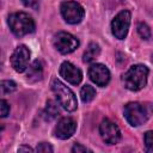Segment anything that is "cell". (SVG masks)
Masks as SVG:
<instances>
[{
	"mask_svg": "<svg viewBox=\"0 0 153 153\" xmlns=\"http://www.w3.org/2000/svg\"><path fill=\"white\" fill-rule=\"evenodd\" d=\"M153 112V108L149 104L140 102H131L124 106V117L133 127H139L147 122Z\"/></svg>",
	"mask_w": 153,
	"mask_h": 153,
	"instance_id": "1",
	"label": "cell"
},
{
	"mask_svg": "<svg viewBox=\"0 0 153 153\" xmlns=\"http://www.w3.org/2000/svg\"><path fill=\"white\" fill-rule=\"evenodd\" d=\"M17 88V84L13 80H2L1 81V91L2 93H11Z\"/></svg>",
	"mask_w": 153,
	"mask_h": 153,
	"instance_id": "18",
	"label": "cell"
},
{
	"mask_svg": "<svg viewBox=\"0 0 153 153\" xmlns=\"http://www.w3.org/2000/svg\"><path fill=\"white\" fill-rule=\"evenodd\" d=\"M23 5L29 7V8H32V10H37L38 8V0H22Z\"/></svg>",
	"mask_w": 153,
	"mask_h": 153,
	"instance_id": "22",
	"label": "cell"
},
{
	"mask_svg": "<svg viewBox=\"0 0 153 153\" xmlns=\"http://www.w3.org/2000/svg\"><path fill=\"white\" fill-rule=\"evenodd\" d=\"M7 22L11 31L17 37H23L35 31V22L31 16L25 12H16L10 14Z\"/></svg>",
	"mask_w": 153,
	"mask_h": 153,
	"instance_id": "3",
	"label": "cell"
},
{
	"mask_svg": "<svg viewBox=\"0 0 153 153\" xmlns=\"http://www.w3.org/2000/svg\"><path fill=\"white\" fill-rule=\"evenodd\" d=\"M99 134L108 145H115L121 140V130L115 122L109 118L102 121L99 126Z\"/></svg>",
	"mask_w": 153,
	"mask_h": 153,
	"instance_id": "9",
	"label": "cell"
},
{
	"mask_svg": "<svg viewBox=\"0 0 153 153\" xmlns=\"http://www.w3.org/2000/svg\"><path fill=\"white\" fill-rule=\"evenodd\" d=\"M143 141H145L146 149L148 152H153V130H148L145 133Z\"/></svg>",
	"mask_w": 153,
	"mask_h": 153,
	"instance_id": "19",
	"label": "cell"
},
{
	"mask_svg": "<svg viewBox=\"0 0 153 153\" xmlns=\"http://www.w3.org/2000/svg\"><path fill=\"white\" fill-rule=\"evenodd\" d=\"M59 114H60V109H59V106H57V103H55L54 100H48V102H47V106H45L44 112H43L45 120H47V121H51V120H54Z\"/></svg>",
	"mask_w": 153,
	"mask_h": 153,
	"instance_id": "15",
	"label": "cell"
},
{
	"mask_svg": "<svg viewBox=\"0 0 153 153\" xmlns=\"http://www.w3.org/2000/svg\"><path fill=\"white\" fill-rule=\"evenodd\" d=\"M23 151H25V152H32L33 149L31 147H29V146H22V147L18 148V152H23Z\"/></svg>",
	"mask_w": 153,
	"mask_h": 153,
	"instance_id": "24",
	"label": "cell"
},
{
	"mask_svg": "<svg viewBox=\"0 0 153 153\" xmlns=\"http://www.w3.org/2000/svg\"><path fill=\"white\" fill-rule=\"evenodd\" d=\"M88 149L86 148V147H84V146H81V145H79V143H75L73 147H72V152L73 153H79V152H87Z\"/></svg>",
	"mask_w": 153,
	"mask_h": 153,
	"instance_id": "23",
	"label": "cell"
},
{
	"mask_svg": "<svg viewBox=\"0 0 153 153\" xmlns=\"http://www.w3.org/2000/svg\"><path fill=\"white\" fill-rule=\"evenodd\" d=\"M61 14L63 17V19L68 23V24H79L84 16H85V10L84 7L76 2V1H65L61 4Z\"/></svg>",
	"mask_w": 153,
	"mask_h": 153,
	"instance_id": "5",
	"label": "cell"
},
{
	"mask_svg": "<svg viewBox=\"0 0 153 153\" xmlns=\"http://www.w3.org/2000/svg\"><path fill=\"white\" fill-rule=\"evenodd\" d=\"M42 75H43V67H42V63L41 61L36 60L33 61L29 68H27V73H26V78L29 81H38L42 79Z\"/></svg>",
	"mask_w": 153,
	"mask_h": 153,
	"instance_id": "13",
	"label": "cell"
},
{
	"mask_svg": "<svg viewBox=\"0 0 153 153\" xmlns=\"http://www.w3.org/2000/svg\"><path fill=\"white\" fill-rule=\"evenodd\" d=\"M88 76L97 86H106L110 81V71L103 63H92L88 68Z\"/></svg>",
	"mask_w": 153,
	"mask_h": 153,
	"instance_id": "10",
	"label": "cell"
},
{
	"mask_svg": "<svg viewBox=\"0 0 153 153\" xmlns=\"http://www.w3.org/2000/svg\"><path fill=\"white\" fill-rule=\"evenodd\" d=\"M76 129V122L72 117H62L59 120L57 124L55 126L54 134L57 139L66 140L69 139Z\"/></svg>",
	"mask_w": 153,
	"mask_h": 153,
	"instance_id": "11",
	"label": "cell"
},
{
	"mask_svg": "<svg viewBox=\"0 0 153 153\" xmlns=\"http://www.w3.org/2000/svg\"><path fill=\"white\" fill-rule=\"evenodd\" d=\"M30 56H31V53L26 45L24 44L18 45L11 55V65L13 69L18 73H23L25 69H27Z\"/></svg>",
	"mask_w": 153,
	"mask_h": 153,
	"instance_id": "8",
	"label": "cell"
},
{
	"mask_svg": "<svg viewBox=\"0 0 153 153\" xmlns=\"http://www.w3.org/2000/svg\"><path fill=\"white\" fill-rule=\"evenodd\" d=\"M53 44L61 54H69L79 47V41L72 33L60 31L54 36Z\"/></svg>",
	"mask_w": 153,
	"mask_h": 153,
	"instance_id": "7",
	"label": "cell"
},
{
	"mask_svg": "<svg viewBox=\"0 0 153 153\" xmlns=\"http://www.w3.org/2000/svg\"><path fill=\"white\" fill-rule=\"evenodd\" d=\"M131 14L128 10L118 12L111 22V32L118 39H124L127 37L129 26H130Z\"/></svg>",
	"mask_w": 153,
	"mask_h": 153,
	"instance_id": "6",
	"label": "cell"
},
{
	"mask_svg": "<svg viewBox=\"0 0 153 153\" xmlns=\"http://www.w3.org/2000/svg\"><path fill=\"white\" fill-rule=\"evenodd\" d=\"M96 96V90L91 85H84L80 90V97L84 103H90Z\"/></svg>",
	"mask_w": 153,
	"mask_h": 153,
	"instance_id": "16",
	"label": "cell"
},
{
	"mask_svg": "<svg viewBox=\"0 0 153 153\" xmlns=\"http://www.w3.org/2000/svg\"><path fill=\"white\" fill-rule=\"evenodd\" d=\"M0 106H1V117H6L10 114V105L5 99L0 100Z\"/></svg>",
	"mask_w": 153,
	"mask_h": 153,
	"instance_id": "21",
	"label": "cell"
},
{
	"mask_svg": "<svg viewBox=\"0 0 153 153\" xmlns=\"http://www.w3.org/2000/svg\"><path fill=\"white\" fill-rule=\"evenodd\" d=\"M99 54H100V48H99V45H98L97 43H94V42H91V43L87 45L86 50L84 51L82 60H84V62H92V61H94V60L99 56Z\"/></svg>",
	"mask_w": 153,
	"mask_h": 153,
	"instance_id": "14",
	"label": "cell"
},
{
	"mask_svg": "<svg viewBox=\"0 0 153 153\" xmlns=\"http://www.w3.org/2000/svg\"><path fill=\"white\" fill-rule=\"evenodd\" d=\"M60 75L72 85H79L82 80V72L68 61L62 62L60 66Z\"/></svg>",
	"mask_w": 153,
	"mask_h": 153,
	"instance_id": "12",
	"label": "cell"
},
{
	"mask_svg": "<svg viewBox=\"0 0 153 153\" xmlns=\"http://www.w3.org/2000/svg\"><path fill=\"white\" fill-rule=\"evenodd\" d=\"M148 68L145 65H133L122 78L124 86L130 91H140L147 84Z\"/></svg>",
	"mask_w": 153,
	"mask_h": 153,
	"instance_id": "2",
	"label": "cell"
},
{
	"mask_svg": "<svg viewBox=\"0 0 153 153\" xmlns=\"http://www.w3.org/2000/svg\"><path fill=\"white\" fill-rule=\"evenodd\" d=\"M36 151H37V152H53L54 148H53V146H51L50 143H48V142H41V143L37 145Z\"/></svg>",
	"mask_w": 153,
	"mask_h": 153,
	"instance_id": "20",
	"label": "cell"
},
{
	"mask_svg": "<svg viewBox=\"0 0 153 153\" xmlns=\"http://www.w3.org/2000/svg\"><path fill=\"white\" fill-rule=\"evenodd\" d=\"M51 90L57 99L59 105H61L65 110L72 112L76 109L78 102H76V97L74 92L68 86H66L62 81H60L59 79H53Z\"/></svg>",
	"mask_w": 153,
	"mask_h": 153,
	"instance_id": "4",
	"label": "cell"
},
{
	"mask_svg": "<svg viewBox=\"0 0 153 153\" xmlns=\"http://www.w3.org/2000/svg\"><path fill=\"white\" fill-rule=\"evenodd\" d=\"M137 32H139L140 37L143 38V39H148L152 36L151 29H149V26L146 23H139V25H137Z\"/></svg>",
	"mask_w": 153,
	"mask_h": 153,
	"instance_id": "17",
	"label": "cell"
}]
</instances>
